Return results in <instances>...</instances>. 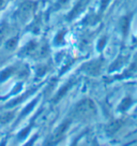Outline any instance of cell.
Returning a JSON list of instances; mask_svg holds the SVG:
<instances>
[{"mask_svg":"<svg viewBox=\"0 0 137 146\" xmlns=\"http://www.w3.org/2000/svg\"><path fill=\"white\" fill-rule=\"evenodd\" d=\"M76 113L80 117H90L96 113V106L90 100H84L76 106Z\"/></svg>","mask_w":137,"mask_h":146,"instance_id":"obj_1","label":"cell"},{"mask_svg":"<svg viewBox=\"0 0 137 146\" xmlns=\"http://www.w3.org/2000/svg\"><path fill=\"white\" fill-rule=\"evenodd\" d=\"M68 125V123H62V125H61V126L56 130L55 132L53 133V135L50 137L49 141H48L47 146H54L55 144H57V143H58V142H59L60 140L64 137V133H65V131H67Z\"/></svg>","mask_w":137,"mask_h":146,"instance_id":"obj_2","label":"cell"}]
</instances>
